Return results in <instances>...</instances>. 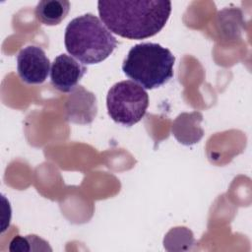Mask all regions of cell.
Listing matches in <instances>:
<instances>
[{"instance_id": "cell-1", "label": "cell", "mask_w": 252, "mask_h": 252, "mask_svg": "<svg viewBox=\"0 0 252 252\" xmlns=\"http://www.w3.org/2000/svg\"><path fill=\"white\" fill-rule=\"evenodd\" d=\"M97 11L111 32L128 39H145L163 29L171 13V2L101 0L97 2Z\"/></svg>"}, {"instance_id": "cell-2", "label": "cell", "mask_w": 252, "mask_h": 252, "mask_svg": "<svg viewBox=\"0 0 252 252\" xmlns=\"http://www.w3.org/2000/svg\"><path fill=\"white\" fill-rule=\"evenodd\" d=\"M64 43L70 55L87 65L102 62L118 44L112 32L93 14H84L69 22Z\"/></svg>"}, {"instance_id": "cell-3", "label": "cell", "mask_w": 252, "mask_h": 252, "mask_svg": "<svg viewBox=\"0 0 252 252\" xmlns=\"http://www.w3.org/2000/svg\"><path fill=\"white\" fill-rule=\"evenodd\" d=\"M175 57L158 43L142 42L129 50L122 63L123 73L142 88L161 87L173 77Z\"/></svg>"}, {"instance_id": "cell-4", "label": "cell", "mask_w": 252, "mask_h": 252, "mask_svg": "<svg viewBox=\"0 0 252 252\" xmlns=\"http://www.w3.org/2000/svg\"><path fill=\"white\" fill-rule=\"evenodd\" d=\"M148 106V93L133 81L118 82L108 90L107 112L116 123L126 127L133 126L145 116Z\"/></svg>"}, {"instance_id": "cell-5", "label": "cell", "mask_w": 252, "mask_h": 252, "mask_svg": "<svg viewBox=\"0 0 252 252\" xmlns=\"http://www.w3.org/2000/svg\"><path fill=\"white\" fill-rule=\"evenodd\" d=\"M17 71L20 79L28 85L45 82L50 72V61L41 47L28 45L17 56Z\"/></svg>"}, {"instance_id": "cell-6", "label": "cell", "mask_w": 252, "mask_h": 252, "mask_svg": "<svg viewBox=\"0 0 252 252\" xmlns=\"http://www.w3.org/2000/svg\"><path fill=\"white\" fill-rule=\"evenodd\" d=\"M88 71L87 67L67 54L58 55L50 69L51 85L62 93H71Z\"/></svg>"}, {"instance_id": "cell-7", "label": "cell", "mask_w": 252, "mask_h": 252, "mask_svg": "<svg viewBox=\"0 0 252 252\" xmlns=\"http://www.w3.org/2000/svg\"><path fill=\"white\" fill-rule=\"evenodd\" d=\"M64 106L66 120L75 124H90L97 114L95 95L83 86L75 88L70 93Z\"/></svg>"}, {"instance_id": "cell-8", "label": "cell", "mask_w": 252, "mask_h": 252, "mask_svg": "<svg viewBox=\"0 0 252 252\" xmlns=\"http://www.w3.org/2000/svg\"><path fill=\"white\" fill-rule=\"evenodd\" d=\"M203 115L199 111L179 114L172 123L171 131L175 139L186 146L198 143L204 136L201 127Z\"/></svg>"}, {"instance_id": "cell-9", "label": "cell", "mask_w": 252, "mask_h": 252, "mask_svg": "<svg viewBox=\"0 0 252 252\" xmlns=\"http://www.w3.org/2000/svg\"><path fill=\"white\" fill-rule=\"evenodd\" d=\"M70 6V2L66 0H42L37 3L34 16L45 26H56L66 18Z\"/></svg>"}, {"instance_id": "cell-10", "label": "cell", "mask_w": 252, "mask_h": 252, "mask_svg": "<svg viewBox=\"0 0 252 252\" xmlns=\"http://www.w3.org/2000/svg\"><path fill=\"white\" fill-rule=\"evenodd\" d=\"M196 244L192 231L184 226L171 228L163 238V245L167 251H187Z\"/></svg>"}, {"instance_id": "cell-11", "label": "cell", "mask_w": 252, "mask_h": 252, "mask_svg": "<svg viewBox=\"0 0 252 252\" xmlns=\"http://www.w3.org/2000/svg\"><path fill=\"white\" fill-rule=\"evenodd\" d=\"M39 237L37 235H27L15 236L9 246L10 251H21V252H28V251H34V248L32 246Z\"/></svg>"}]
</instances>
